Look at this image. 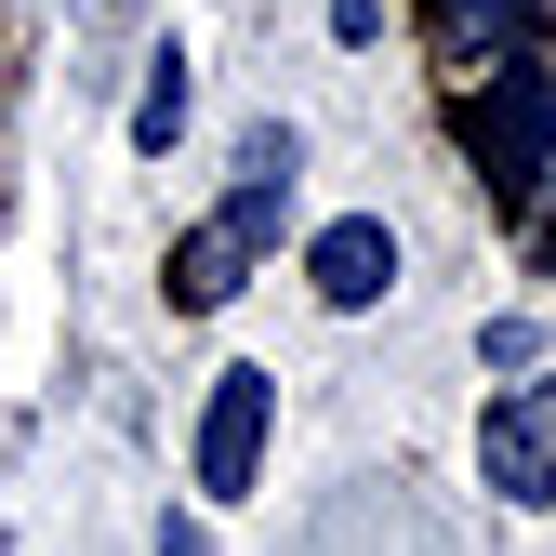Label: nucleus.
<instances>
[{"instance_id":"1","label":"nucleus","mask_w":556,"mask_h":556,"mask_svg":"<svg viewBox=\"0 0 556 556\" xmlns=\"http://www.w3.org/2000/svg\"><path fill=\"white\" fill-rule=\"evenodd\" d=\"M464 147H477V173L504 186V213L556 173V66L530 53V66H504V80H477V106H464Z\"/></svg>"},{"instance_id":"2","label":"nucleus","mask_w":556,"mask_h":556,"mask_svg":"<svg viewBox=\"0 0 556 556\" xmlns=\"http://www.w3.org/2000/svg\"><path fill=\"white\" fill-rule=\"evenodd\" d=\"M477 477H491V504H556V371L477 410Z\"/></svg>"},{"instance_id":"3","label":"nucleus","mask_w":556,"mask_h":556,"mask_svg":"<svg viewBox=\"0 0 556 556\" xmlns=\"http://www.w3.org/2000/svg\"><path fill=\"white\" fill-rule=\"evenodd\" d=\"M265 425H278V384H265V371H226V384H213V410H199V491H213V504H239V491H252Z\"/></svg>"},{"instance_id":"4","label":"nucleus","mask_w":556,"mask_h":556,"mask_svg":"<svg viewBox=\"0 0 556 556\" xmlns=\"http://www.w3.org/2000/svg\"><path fill=\"white\" fill-rule=\"evenodd\" d=\"M438 53L464 80H504V66L543 53V0H438Z\"/></svg>"},{"instance_id":"5","label":"nucleus","mask_w":556,"mask_h":556,"mask_svg":"<svg viewBox=\"0 0 556 556\" xmlns=\"http://www.w3.org/2000/svg\"><path fill=\"white\" fill-rule=\"evenodd\" d=\"M305 278H318V305H384V292H397V239H384V213L318 226V239H305Z\"/></svg>"},{"instance_id":"6","label":"nucleus","mask_w":556,"mask_h":556,"mask_svg":"<svg viewBox=\"0 0 556 556\" xmlns=\"http://www.w3.org/2000/svg\"><path fill=\"white\" fill-rule=\"evenodd\" d=\"M239 265H252V239H239L226 213H213V226H186V252H173V305H186V318H213V305L239 292Z\"/></svg>"},{"instance_id":"7","label":"nucleus","mask_w":556,"mask_h":556,"mask_svg":"<svg viewBox=\"0 0 556 556\" xmlns=\"http://www.w3.org/2000/svg\"><path fill=\"white\" fill-rule=\"evenodd\" d=\"M173 132H186V53L160 40V53H147V93H132V147L173 160Z\"/></svg>"},{"instance_id":"8","label":"nucleus","mask_w":556,"mask_h":556,"mask_svg":"<svg viewBox=\"0 0 556 556\" xmlns=\"http://www.w3.org/2000/svg\"><path fill=\"white\" fill-rule=\"evenodd\" d=\"M477 358H491V371H530V358H543V331H530V318H491V331H477Z\"/></svg>"},{"instance_id":"9","label":"nucleus","mask_w":556,"mask_h":556,"mask_svg":"<svg viewBox=\"0 0 556 556\" xmlns=\"http://www.w3.org/2000/svg\"><path fill=\"white\" fill-rule=\"evenodd\" d=\"M384 27V0H331V40H371Z\"/></svg>"},{"instance_id":"10","label":"nucleus","mask_w":556,"mask_h":556,"mask_svg":"<svg viewBox=\"0 0 556 556\" xmlns=\"http://www.w3.org/2000/svg\"><path fill=\"white\" fill-rule=\"evenodd\" d=\"M160 556H213V543H199V530H186V517H160Z\"/></svg>"}]
</instances>
